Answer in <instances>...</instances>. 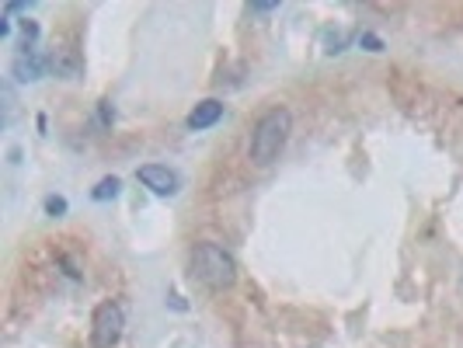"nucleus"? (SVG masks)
Wrapping results in <instances>:
<instances>
[{
    "label": "nucleus",
    "mask_w": 463,
    "mask_h": 348,
    "mask_svg": "<svg viewBox=\"0 0 463 348\" xmlns=\"http://www.w3.org/2000/svg\"><path fill=\"white\" fill-rule=\"evenodd\" d=\"M46 60H49V70H52L60 80H77V77L84 73V56L70 46H56Z\"/></svg>",
    "instance_id": "obj_6"
},
{
    "label": "nucleus",
    "mask_w": 463,
    "mask_h": 348,
    "mask_svg": "<svg viewBox=\"0 0 463 348\" xmlns=\"http://www.w3.org/2000/svg\"><path fill=\"white\" fill-rule=\"evenodd\" d=\"M188 265H192V276L199 278L203 286H209V289H227V286H233V278H237V261H233V255L223 244H213V240L195 244Z\"/></svg>",
    "instance_id": "obj_2"
},
{
    "label": "nucleus",
    "mask_w": 463,
    "mask_h": 348,
    "mask_svg": "<svg viewBox=\"0 0 463 348\" xmlns=\"http://www.w3.org/2000/svg\"><path fill=\"white\" fill-rule=\"evenodd\" d=\"M137 182L143 188H150L154 195H175V192L182 188L178 171H171V167H164V164H143L137 171Z\"/></svg>",
    "instance_id": "obj_4"
},
{
    "label": "nucleus",
    "mask_w": 463,
    "mask_h": 348,
    "mask_svg": "<svg viewBox=\"0 0 463 348\" xmlns=\"http://www.w3.org/2000/svg\"><path fill=\"white\" fill-rule=\"evenodd\" d=\"M49 70V60L43 52H35V49H18V56H14V63H11V77L18 80V84H35V80H43Z\"/></svg>",
    "instance_id": "obj_5"
},
{
    "label": "nucleus",
    "mask_w": 463,
    "mask_h": 348,
    "mask_svg": "<svg viewBox=\"0 0 463 348\" xmlns=\"http://www.w3.org/2000/svg\"><path fill=\"white\" fill-rule=\"evenodd\" d=\"M220 118H223V101L206 98V101H199V105L188 112L185 126L192 129V133H203V129H209V126H216Z\"/></svg>",
    "instance_id": "obj_7"
},
{
    "label": "nucleus",
    "mask_w": 463,
    "mask_h": 348,
    "mask_svg": "<svg viewBox=\"0 0 463 348\" xmlns=\"http://www.w3.org/2000/svg\"><path fill=\"white\" fill-rule=\"evenodd\" d=\"M118 188H122V182H118L116 174H109V178H101V182L94 185L91 199H94V202H105V199H116V195H118Z\"/></svg>",
    "instance_id": "obj_8"
},
{
    "label": "nucleus",
    "mask_w": 463,
    "mask_h": 348,
    "mask_svg": "<svg viewBox=\"0 0 463 348\" xmlns=\"http://www.w3.org/2000/svg\"><path fill=\"white\" fill-rule=\"evenodd\" d=\"M293 133V116L289 108H269L265 116L251 126V143L248 154L258 167H269L272 161H279V154L286 150V139Z\"/></svg>",
    "instance_id": "obj_1"
},
{
    "label": "nucleus",
    "mask_w": 463,
    "mask_h": 348,
    "mask_svg": "<svg viewBox=\"0 0 463 348\" xmlns=\"http://www.w3.org/2000/svg\"><path fill=\"white\" fill-rule=\"evenodd\" d=\"M98 116H101V126H112V122H116V108H112V101H101Z\"/></svg>",
    "instance_id": "obj_11"
},
{
    "label": "nucleus",
    "mask_w": 463,
    "mask_h": 348,
    "mask_svg": "<svg viewBox=\"0 0 463 348\" xmlns=\"http://www.w3.org/2000/svg\"><path fill=\"white\" fill-rule=\"evenodd\" d=\"M46 212L49 216H63V212H67V199H63V195H49Z\"/></svg>",
    "instance_id": "obj_9"
},
{
    "label": "nucleus",
    "mask_w": 463,
    "mask_h": 348,
    "mask_svg": "<svg viewBox=\"0 0 463 348\" xmlns=\"http://www.w3.org/2000/svg\"><path fill=\"white\" fill-rule=\"evenodd\" d=\"M279 4H251L248 11H255V14H269V11H276Z\"/></svg>",
    "instance_id": "obj_13"
},
{
    "label": "nucleus",
    "mask_w": 463,
    "mask_h": 348,
    "mask_svg": "<svg viewBox=\"0 0 463 348\" xmlns=\"http://www.w3.org/2000/svg\"><path fill=\"white\" fill-rule=\"evenodd\" d=\"M0 35H11V14L0 18Z\"/></svg>",
    "instance_id": "obj_14"
},
{
    "label": "nucleus",
    "mask_w": 463,
    "mask_h": 348,
    "mask_svg": "<svg viewBox=\"0 0 463 348\" xmlns=\"http://www.w3.org/2000/svg\"><path fill=\"white\" fill-rule=\"evenodd\" d=\"M22 35H24V46H22V49H32L28 42H35V39H39V24L28 22V18H24V22H22Z\"/></svg>",
    "instance_id": "obj_10"
},
{
    "label": "nucleus",
    "mask_w": 463,
    "mask_h": 348,
    "mask_svg": "<svg viewBox=\"0 0 463 348\" xmlns=\"http://www.w3.org/2000/svg\"><path fill=\"white\" fill-rule=\"evenodd\" d=\"M122 327H126V314L116 300H105L94 306L91 317V345L94 348H116L122 338Z\"/></svg>",
    "instance_id": "obj_3"
},
{
    "label": "nucleus",
    "mask_w": 463,
    "mask_h": 348,
    "mask_svg": "<svg viewBox=\"0 0 463 348\" xmlns=\"http://www.w3.org/2000/svg\"><path fill=\"white\" fill-rule=\"evenodd\" d=\"M359 42H363V46H370V52H380V49H383V42H380L373 32H363V39H359Z\"/></svg>",
    "instance_id": "obj_12"
}]
</instances>
